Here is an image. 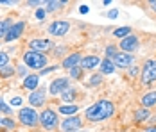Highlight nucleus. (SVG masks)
<instances>
[{"mask_svg":"<svg viewBox=\"0 0 156 132\" xmlns=\"http://www.w3.org/2000/svg\"><path fill=\"white\" fill-rule=\"evenodd\" d=\"M113 113H115V105L113 103L108 102V100H99L92 107L86 109V118L90 121H102V120L109 118Z\"/></svg>","mask_w":156,"mask_h":132,"instance_id":"f257e3e1","label":"nucleus"},{"mask_svg":"<svg viewBox=\"0 0 156 132\" xmlns=\"http://www.w3.org/2000/svg\"><path fill=\"white\" fill-rule=\"evenodd\" d=\"M23 63L29 68H32V70H41L47 64V57L41 52H32V50H29V52L23 54Z\"/></svg>","mask_w":156,"mask_h":132,"instance_id":"f03ea898","label":"nucleus"},{"mask_svg":"<svg viewBox=\"0 0 156 132\" xmlns=\"http://www.w3.org/2000/svg\"><path fill=\"white\" fill-rule=\"evenodd\" d=\"M18 118H20V121H22L25 127H34V125L40 121V116L36 114V111H34L32 107H23V109H20Z\"/></svg>","mask_w":156,"mask_h":132,"instance_id":"7ed1b4c3","label":"nucleus"},{"mask_svg":"<svg viewBox=\"0 0 156 132\" xmlns=\"http://www.w3.org/2000/svg\"><path fill=\"white\" fill-rule=\"evenodd\" d=\"M156 80V61H147L142 70V82L151 84Z\"/></svg>","mask_w":156,"mask_h":132,"instance_id":"20e7f679","label":"nucleus"},{"mask_svg":"<svg viewBox=\"0 0 156 132\" xmlns=\"http://www.w3.org/2000/svg\"><path fill=\"white\" fill-rule=\"evenodd\" d=\"M40 123L45 127V129H54L56 123H58V116L52 109H45L41 114H40Z\"/></svg>","mask_w":156,"mask_h":132,"instance_id":"39448f33","label":"nucleus"},{"mask_svg":"<svg viewBox=\"0 0 156 132\" xmlns=\"http://www.w3.org/2000/svg\"><path fill=\"white\" fill-rule=\"evenodd\" d=\"M68 84H70V80L66 79V77H61V79H56L52 84H50V95H63L66 89H68Z\"/></svg>","mask_w":156,"mask_h":132,"instance_id":"423d86ee","label":"nucleus"},{"mask_svg":"<svg viewBox=\"0 0 156 132\" xmlns=\"http://www.w3.org/2000/svg\"><path fill=\"white\" fill-rule=\"evenodd\" d=\"M68 29H70V23L59 20V22H54V23L48 27V32H50L52 36H65V34L68 32Z\"/></svg>","mask_w":156,"mask_h":132,"instance_id":"0eeeda50","label":"nucleus"},{"mask_svg":"<svg viewBox=\"0 0 156 132\" xmlns=\"http://www.w3.org/2000/svg\"><path fill=\"white\" fill-rule=\"evenodd\" d=\"M23 29H25V23H23V22L13 23L11 29H9V32H7V36H5V41H15V39H18V38L22 36Z\"/></svg>","mask_w":156,"mask_h":132,"instance_id":"6e6552de","label":"nucleus"},{"mask_svg":"<svg viewBox=\"0 0 156 132\" xmlns=\"http://www.w3.org/2000/svg\"><path fill=\"white\" fill-rule=\"evenodd\" d=\"M29 103H31L32 107H41L43 103H45V89H36V91H32L31 96H29Z\"/></svg>","mask_w":156,"mask_h":132,"instance_id":"1a4fd4ad","label":"nucleus"},{"mask_svg":"<svg viewBox=\"0 0 156 132\" xmlns=\"http://www.w3.org/2000/svg\"><path fill=\"white\" fill-rule=\"evenodd\" d=\"M113 63H115L117 66H120V68H127V66H131L133 57H131V54H126V52H117V54H115V57H113Z\"/></svg>","mask_w":156,"mask_h":132,"instance_id":"9d476101","label":"nucleus"},{"mask_svg":"<svg viewBox=\"0 0 156 132\" xmlns=\"http://www.w3.org/2000/svg\"><path fill=\"white\" fill-rule=\"evenodd\" d=\"M79 127H81V120L77 116L66 118V120H63V123H61V129L65 132H74V130H77Z\"/></svg>","mask_w":156,"mask_h":132,"instance_id":"9b49d317","label":"nucleus"},{"mask_svg":"<svg viewBox=\"0 0 156 132\" xmlns=\"http://www.w3.org/2000/svg\"><path fill=\"white\" fill-rule=\"evenodd\" d=\"M136 46H138V39H136V36H127V38H124V39L120 41V48L126 50V54L136 50Z\"/></svg>","mask_w":156,"mask_h":132,"instance_id":"f8f14e48","label":"nucleus"},{"mask_svg":"<svg viewBox=\"0 0 156 132\" xmlns=\"http://www.w3.org/2000/svg\"><path fill=\"white\" fill-rule=\"evenodd\" d=\"M102 61L99 57H95V56H86V57L81 59V63H79V66L83 68V70H92V68H95L97 64H101Z\"/></svg>","mask_w":156,"mask_h":132,"instance_id":"ddd939ff","label":"nucleus"},{"mask_svg":"<svg viewBox=\"0 0 156 132\" xmlns=\"http://www.w3.org/2000/svg\"><path fill=\"white\" fill-rule=\"evenodd\" d=\"M29 46H31L32 52H38V50H48L50 46H52V43L48 41V39H32L31 43H29Z\"/></svg>","mask_w":156,"mask_h":132,"instance_id":"4468645a","label":"nucleus"},{"mask_svg":"<svg viewBox=\"0 0 156 132\" xmlns=\"http://www.w3.org/2000/svg\"><path fill=\"white\" fill-rule=\"evenodd\" d=\"M81 59H83V57H81L79 54H72V56H68V57L63 61V66H65V68H68V70H72V68H76L79 63H81Z\"/></svg>","mask_w":156,"mask_h":132,"instance_id":"2eb2a0df","label":"nucleus"},{"mask_svg":"<svg viewBox=\"0 0 156 132\" xmlns=\"http://www.w3.org/2000/svg\"><path fill=\"white\" fill-rule=\"evenodd\" d=\"M38 82H40V77H38V75H27V77H25V80H23V88L36 91Z\"/></svg>","mask_w":156,"mask_h":132,"instance_id":"dca6fc26","label":"nucleus"},{"mask_svg":"<svg viewBox=\"0 0 156 132\" xmlns=\"http://www.w3.org/2000/svg\"><path fill=\"white\" fill-rule=\"evenodd\" d=\"M156 103V91H149L147 95H144L142 96V105L147 109V107H151V105H154Z\"/></svg>","mask_w":156,"mask_h":132,"instance_id":"f3484780","label":"nucleus"},{"mask_svg":"<svg viewBox=\"0 0 156 132\" xmlns=\"http://www.w3.org/2000/svg\"><path fill=\"white\" fill-rule=\"evenodd\" d=\"M9 29H11V20H0V38L5 39Z\"/></svg>","mask_w":156,"mask_h":132,"instance_id":"a211bd4d","label":"nucleus"},{"mask_svg":"<svg viewBox=\"0 0 156 132\" xmlns=\"http://www.w3.org/2000/svg\"><path fill=\"white\" fill-rule=\"evenodd\" d=\"M101 70H102V73H113V70H115V66H113V63L109 61V59H104L102 63H101Z\"/></svg>","mask_w":156,"mask_h":132,"instance_id":"6ab92c4d","label":"nucleus"},{"mask_svg":"<svg viewBox=\"0 0 156 132\" xmlns=\"http://www.w3.org/2000/svg\"><path fill=\"white\" fill-rule=\"evenodd\" d=\"M129 34H131V29H129V27H120V29L113 30V36H115V38H120V39L127 38Z\"/></svg>","mask_w":156,"mask_h":132,"instance_id":"aec40b11","label":"nucleus"},{"mask_svg":"<svg viewBox=\"0 0 156 132\" xmlns=\"http://www.w3.org/2000/svg\"><path fill=\"white\" fill-rule=\"evenodd\" d=\"M147 118H149V109H145V107H142L135 113V121H144Z\"/></svg>","mask_w":156,"mask_h":132,"instance_id":"412c9836","label":"nucleus"},{"mask_svg":"<svg viewBox=\"0 0 156 132\" xmlns=\"http://www.w3.org/2000/svg\"><path fill=\"white\" fill-rule=\"evenodd\" d=\"M77 105H61V107H59V113H63V114H70V116H72V114H76V113H77Z\"/></svg>","mask_w":156,"mask_h":132,"instance_id":"4be33fe9","label":"nucleus"},{"mask_svg":"<svg viewBox=\"0 0 156 132\" xmlns=\"http://www.w3.org/2000/svg\"><path fill=\"white\" fill-rule=\"evenodd\" d=\"M7 64H9V56H7L5 52H0V70L5 68Z\"/></svg>","mask_w":156,"mask_h":132,"instance_id":"5701e85b","label":"nucleus"},{"mask_svg":"<svg viewBox=\"0 0 156 132\" xmlns=\"http://www.w3.org/2000/svg\"><path fill=\"white\" fill-rule=\"evenodd\" d=\"M61 96H63V100H65V102H70V100H74V96H76V91H74V89H70V91L66 89Z\"/></svg>","mask_w":156,"mask_h":132,"instance_id":"b1692460","label":"nucleus"},{"mask_svg":"<svg viewBox=\"0 0 156 132\" xmlns=\"http://www.w3.org/2000/svg\"><path fill=\"white\" fill-rule=\"evenodd\" d=\"M65 5V2H48L47 4V11H56L58 7Z\"/></svg>","mask_w":156,"mask_h":132,"instance_id":"393cba45","label":"nucleus"},{"mask_svg":"<svg viewBox=\"0 0 156 132\" xmlns=\"http://www.w3.org/2000/svg\"><path fill=\"white\" fill-rule=\"evenodd\" d=\"M81 73H83V68H81V66H76V68H72V70H70V75H72L74 79H79Z\"/></svg>","mask_w":156,"mask_h":132,"instance_id":"a878e982","label":"nucleus"},{"mask_svg":"<svg viewBox=\"0 0 156 132\" xmlns=\"http://www.w3.org/2000/svg\"><path fill=\"white\" fill-rule=\"evenodd\" d=\"M9 75H13V68L11 66H5V68L0 70V77H9Z\"/></svg>","mask_w":156,"mask_h":132,"instance_id":"bb28decb","label":"nucleus"},{"mask_svg":"<svg viewBox=\"0 0 156 132\" xmlns=\"http://www.w3.org/2000/svg\"><path fill=\"white\" fill-rule=\"evenodd\" d=\"M2 125H4V127H9V129H13V127H15V121H13L11 118H4V120H2Z\"/></svg>","mask_w":156,"mask_h":132,"instance_id":"cd10ccee","label":"nucleus"},{"mask_svg":"<svg viewBox=\"0 0 156 132\" xmlns=\"http://www.w3.org/2000/svg\"><path fill=\"white\" fill-rule=\"evenodd\" d=\"M101 79H102L101 75H94L92 80H90V86H97V84H101Z\"/></svg>","mask_w":156,"mask_h":132,"instance_id":"c85d7f7f","label":"nucleus"},{"mask_svg":"<svg viewBox=\"0 0 156 132\" xmlns=\"http://www.w3.org/2000/svg\"><path fill=\"white\" fill-rule=\"evenodd\" d=\"M115 54H117V52H115V46H108V48H106V56H108V57H115Z\"/></svg>","mask_w":156,"mask_h":132,"instance_id":"c756f323","label":"nucleus"},{"mask_svg":"<svg viewBox=\"0 0 156 132\" xmlns=\"http://www.w3.org/2000/svg\"><path fill=\"white\" fill-rule=\"evenodd\" d=\"M36 18H38V20H43V18H45V11H43V9H38V11H36Z\"/></svg>","mask_w":156,"mask_h":132,"instance_id":"7c9ffc66","label":"nucleus"},{"mask_svg":"<svg viewBox=\"0 0 156 132\" xmlns=\"http://www.w3.org/2000/svg\"><path fill=\"white\" fill-rule=\"evenodd\" d=\"M11 105H22V98H20V96H15V98L11 100Z\"/></svg>","mask_w":156,"mask_h":132,"instance_id":"2f4dec72","label":"nucleus"},{"mask_svg":"<svg viewBox=\"0 0 156 132\" xmlns=\"http://www.w3.org/2000/svg\"><path fill=\"white\" fill-rule=\"evenodd\" d=\"M117 15H119V11H117V9H111V11H108V18H117Z\"/></svg>","mask_w":156,"mask_h":132,"instance_id":"473e14b6","label":"nucleus"},{"mask_svg":"<svg viewBox=\"0 0 156 132\" xmlns=\"http://www.w3.org/2000/svg\"><path fill=\"white\" fill-rule=\"evenodd\" d=\"M54 70H56V68H45V70L41 72V75H47V73H50V72H54Z\"/></svg>","mask_w":156,"mask_h":132,"instance_id":"72a5a7b5","label":"nucleus"},{"mask_svg":"<svg viewBox=\"0 0 156 132\" xmlns=\"http://www.w3.org/2000/svg\"><path fill=\"white\" fill-rule=\"evenodd\" d=\"M79 11H81V13H88L90 9H88V5H81V9H79Z\"/></svg>","mask_w":156,"mask_h":132,"instance_id":"f704fd0d","label":"nucleus"},{"mask_svg":"<svg viewBox=\"0 0 156 132\" xmlns=\"http://www.w3.org/2000/svg\"><path fill=\"white\" fill-rule=\"evenodd\" d=\"M27 4H29V5H40L41 2H38V0H31V2H27Z\"/></svg>","mask_w":156,"mask_h":132,"instance_id":"c9c22d12","label":"nucleus"},{"mask_svg":"<svg viewBox=\"0 0 156 132\" xmlns=\"http://www.w3.org/2000/svg\"><path fill=\"white\" fill-rule=\"evenodd\" d=\"M4 107H5V103L0 100V113H4Z\"/></svg>","mask_w":156,"mask_h":132,"instance_id":"e433bc0d","label":"nucleus"},{"mask_svg":"<svg viewBox=\"0 0 156 132\" xmlns=\"http://www.w3.org/2000/svg\"><path fill=\"white\" fill-rule=\"evenodd\" d=\"M151 7H153V11H156V0H153V2H151Z\"/></svg>","mask_w":156,"mask_h":132,"instance_id":"4c0bfd02","label":"nucleus"},{"mask_svg":"<svg viewBox=\"0 0 156 132\" xmlns=\"http://www.w3.org/2000/svg\"><path fill=\"white\" fill-rule=\"evenodd\" d=\"M145 132H156V127H149V129H147Z\"/></svg>","mask_w":156,"mask_h":132,"instance_id":"58836bf2","label":"nucleus"}]
</instances>
